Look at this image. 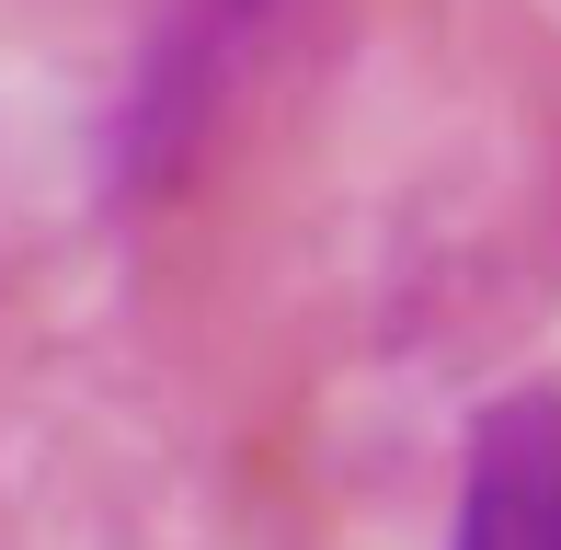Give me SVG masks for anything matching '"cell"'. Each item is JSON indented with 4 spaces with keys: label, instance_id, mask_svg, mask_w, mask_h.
<instances>
[{
    "label": "cell",
    "instance_id": "obj_1",
    "mask_svg": "<svg viewBox=\"0 0 561 550\" xmlns=\"http://www.w3.org/2000/svg\"><path fill=\"white\" fill-rule=\"evenodd\" d=\"M447 550H561V390H504L470 424Z\"/></svg>",
    "mask_w": 561,
    "mask_h": 550
}]
</instances>
